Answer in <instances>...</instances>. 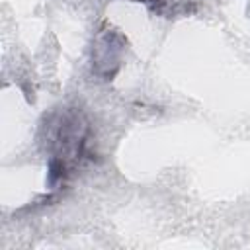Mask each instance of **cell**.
Instances as JSON below:
<instances>
[{
  "label": "cell",
  "instance_id": "6da1fadb",
  "mask_svg": "<svg viewBox=\"0 0 250 250\" xmlns=\"http://www.w3.org/2000/svg\"><path fill=\"white\" fill-rule=\"evenodd\" d=\"M137 2H145V4H160L162 0H137Z\"/></svg>",
  "mask_w": 250,
  "mask_h": 250
}]
</instances>
